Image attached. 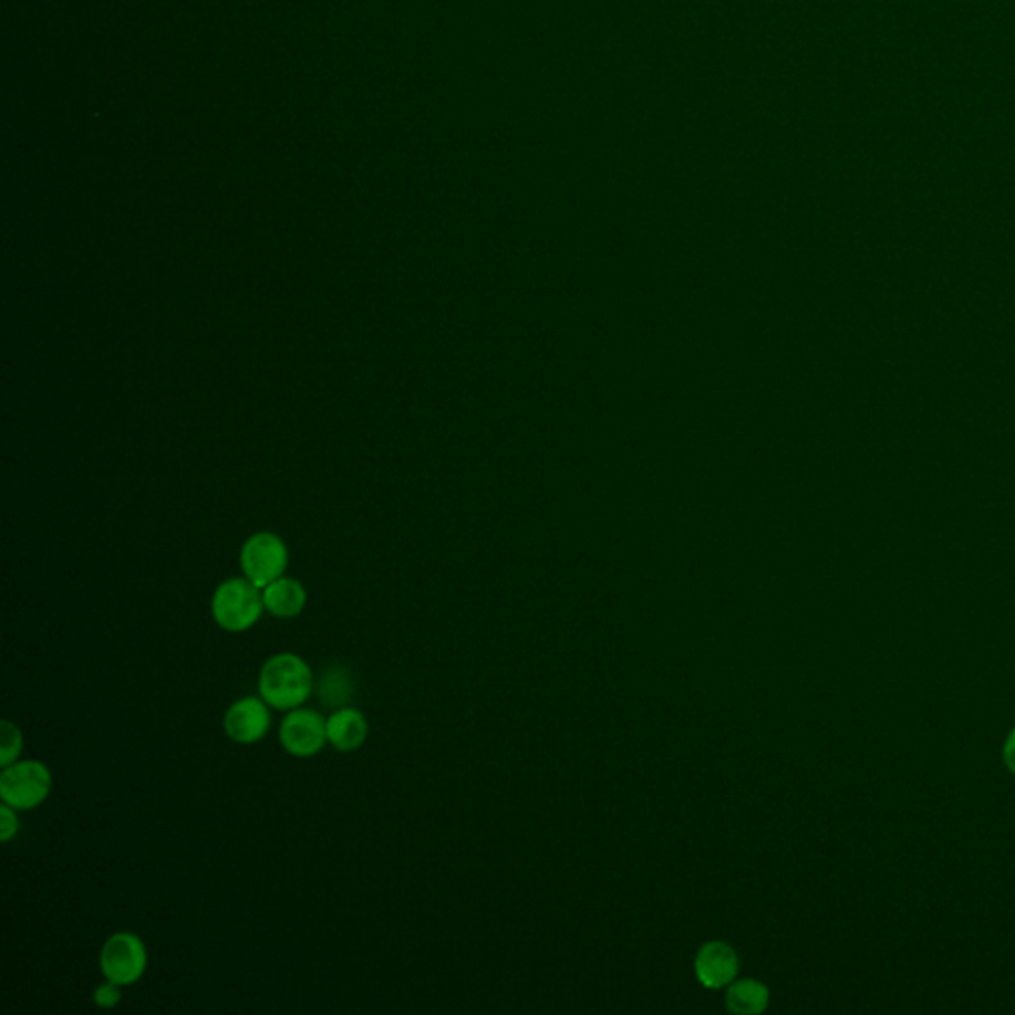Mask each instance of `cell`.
<instances>
[{
    "label": "cell",
    "mask_w": 1015,
    "mask_h": 1015,
    "mask_svg": "<svg viewBox=\"0 0 1015 1015\" xmlns=\"http://www.w3.org/2000/svg\"><path fill=\"white\" fill-rule=\"evenodd\" d=\"M52 789V774L39 759L14 762L0 774V799L17 811L44 804Z\"/></svg>",
    "instance_id": "3"
},
{
    "label": "cell",
    "mask_w": 1015,
    "mask_h": 1015,
    "mask_svg": "<svg viewBox=\"0 0 1015 1015\" xmlns=\"http://www.w3.org/2000/svg\"><path fill=\"white\" fill-rule=\"evenodd\" d=\"M272 724L270 708L262 698L247 696L232 704L225 714V732L237 744H255L262 740Z\"/></svg>",
    "instance_id": "7"
},
{
    "label": "cell",
    "mask_w": 1015,
    "mask_h": 1015,
    "mask_svg": "<svg viewBox=\"0 0 1015 1015\" xmlns=\"http://www.w3.org/2000/svg\"><path fill=\"white\" fill-rule=\"evenodd\" d=\"M318 691L325 706L343 708V704L350 701L353 693L352 674L342 666H332L328 673L323 674Z\"/></svg>",
    "instance_id": "12"
},
{
    "label": "cell",
    "mask_w": 1015,
    "mask_h": 1015,
    "mask_svg": "<svg viewBox=\"0 0 1015 1015\" xmlns=\"http://www.w3.org/2000/svg\"><path fill=\"white\" fill-rule=\"evenodd\" d=\"M1004 764L1015 776V728L1007 734L1006 742H1004Z\"/></svg>",
    "instance_id": "16"
},
{
    "label": "cell",
    "mask_w": 1015,
    "mask_h": 1015,
    "mask_svg": "<svg viewBox=\"0 0 1015 1015\" xmlns=\"http://www.w3.org/2000/svg\"><path fill=\"white\" fill-rule=\"evenodd\" d=\"M19 827L20 821L19 816H17V809L2 804L0 806V839H2V843H9L10 839L19 833Z\"/></svg>",
    "instance_id": "15"
},
{
    "label": "cell",
    "mask_w": 1015,
    "mask_h": 1015,
    "mask_svg": "<svg viewBox=\"0 0 1015 1015\" xmlns=\"http://www.w3.org/2000/svg\"><path fill=\"white\" fill-rule=\"evenodd\" d=\"M265 608L278 619L298 618L305 608V589L296 579L278 578L262 589Z\"/></svg>",
    "instance_id": "10"
},
{
    "label": "cell",
    "mask_w": 1015,
    "mask_h": 1015,
    "mask_svg": "<svg viewBox=\"0 0 1015 1015\" xmlns=\"http://www.w3.org/2000/svg\"><path fill=\"white\" fill-rule=\"evenodd\" d=\"M768 1004V987L756 980H734L726 990V1007L734 1014H759Z\"/></svg>",
    "instance_id": "11"
},
{
    "label": "cell",
    "mask_w": 1015,
    "mask_h": 1015,
    "mask_svg": "<svg viewBox=\"0 0 1015 1015\" xmlns=\"http://www.w3.org/2000/svg\"><path fill=\"white\" fill-rule=\"evenodd\" d=\"M328 721L320 712L310 708H294L286 714L280 724L278 738L290 756L296 758H310L322 752L328 742Z\"/></svg>",
    "instance_id": "6"
},
{
    "label": "cell",
    "mask_w": 1015,
    "mask_h": 1015,
    "mask_svg": "<svg viewBox=\"0 0 1015 1015\" xmlns=\"http://www.w3.org/2000/svg\"><path fill=\"white\" fill-rule=\"evenodd\" d=\"M328 742L335 750L355 752L367 740L370 724L360 711L352 706H343L333 712L328 718Z\"/></svg>",
    "instance_id": "9"
},
{
    "label": "cell",
    "mask_w": 1015,
    "mask_h": 1015,
    "mask_svg": "<svg viewBox=\"0 0 1015 1015\" xmlns=\"http://www.w3.org/2000/svg\"><path fill=\"white\" fill-rule=\"evenodd\" d=\"M738 956L732 949L731 944L722 940H712L701 946L696 960H694V972L698 982L708 990H722L731 986L732 982L738 976Z\"/></svg>",
    "instance_id": "8"
},
{
    "label": "cell",
    "mask_w": 1015,
    "mask_h": 1015,
    "mask_svg": "<svg viewBox=\"0 0 1015 1015\" xmlns=\"http://www.w3.org/2000/svg\"><path fill=\"white\" fill-rule=\"evenodd\" d=\"M262 589L250 579H228L213 595V618L228 633H240L258 623L265 611Z\"/></svg>",
    "instance_id": "2"
},
{
    "label": "cell",
    "mask_w": 1015,
    "mask_h": 1015,
    "mask_svg": "<svg viewBox=\"0 0 1015 1015\" xmlns=\"http://www.w3.org/2000/svg\"><path fill=\"white\" fill-rule=\"evenodd\" d=\"M122 1000V986L120 984H114L110 980H105L104 984L95 987L94 992V1002L95 1006L100 1007H115L120 1004Z\"/></svg>",
    "instance_id": "14"
},
{
    "label": "cell",
    "mask_w": 1015,
    "mask_h": 1015,
    "mask_svg": "<svg viewBox=\"0 0 1015 1015\" xmlns=\"http://www.w3.org/2000/svg\"><path fill=\"white\" fill-rule=\"evenodd\" d=\"M260 698L276 711H294L310 698L313 673L310 664L294 653H280L266 661L258 676Z\"/></svg>",
    "instance_id": "1"
},
{
    "label": "cell",
    "mask_w": 1015,
    "mask_h": 1015,
    "mask_svg": "<svg viewBox=\"0 0 1015 1015\" xmlns=\"http://www.w3.org/2000/svg\"><path fill=\"white\" fill-rule=\"evenodd\" d=\"M22 732L17 724L4 721L0 724V766L7 768L10 764L19 762L22 752Z\"/></svg>",
    "instance_id": "13"
},
{
    "label": "cell",
    "mask_w": 1015,
    "mask_h": 1015,
    "mask_svg": "<svg viewBox=\"0 0 1015 1015\" xmlns=\"http://www.w3.org/2000/svg\"><path fill=\"white\" fill-rule=\"evenodd\" d=\"M100 966L105 980L120 986H132L147 970V949L137 934L115 932L105 940Z\"/></svg>",
    "instance_id": "4"
},
{
    "label": "cell",
    "mask_w": 1015,
    "mask_h": 1015,
    "mask_svg": "<svg viewBox=\"0 0 1015 1015\" xmlns=\"http://www.w3.org/2000/svg\"><path fill=\"white\" fill-rule=\"evenodd\" d=\"M240 566L247 579L257 588L265 589L268 583L282 578L286 571L288 550L284 541L268 531L248 538L240 551Z\"/></svg>",
    "instance_id": "5"
}]
</instances>
